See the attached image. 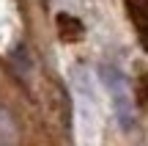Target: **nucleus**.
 Here are the masks:
<instances>
[{
  "mask_svg": "<svg viewBox=\"0 0 148 146\" xmlns=\"http://www.w3.org/2000/svg\"><path fill=\"white\" fill-rule=\"evenodd\" d=\"M99 77H101V83H104V88L110 91L118 127L132 130V127H134V105H132V97H129L126 77L121 75V69H115V66H110V64H104L99 69Z\"/></svg>",
  "mask_w": 148,
  "mask_h": 146,
  "instance_id": "f257e3e1",
  "label": "nucleus"
},
{
  "mask_svg": "<svg viewBox=\"0 0 148 146\" xmlns=\"http://www.w3.org/2000/svg\"><path fill=\"white\" fill-rule=\"evenodd\" d=\"M58 33L63 42H77V39H82V22L69 14H58Z\"/></svg>",
  "mask_w": 148,
  "mask_h": 146,
  "instance_id": "f03ea898",
  "label": "nucleus"
},
{
  "mask_svg": "<svg viewBox=\"0 0 148 146\" xmlns=\"http://www.w3.org/2000/svg\"><path fill=\"white\" fill-rule=\"evenodd\" d=\"M137 99H140V102H148V75H143V77H140V83H137Z\"/></svg>",
  "mask_w": 148,
  "mask_h": 146,
  "instance_id": "7ed1b4c3",
  "label": "nucleus"
}]
</instances>
